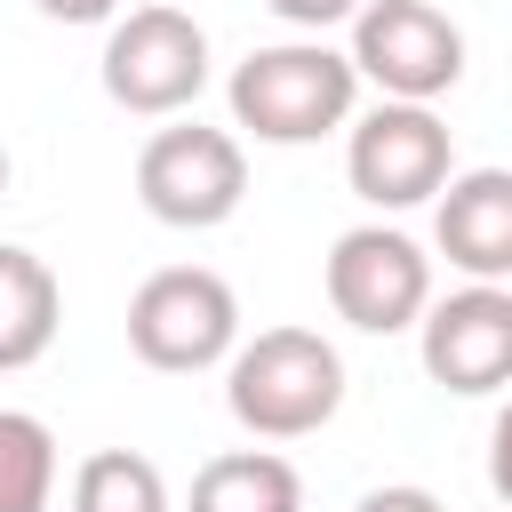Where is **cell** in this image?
Here are the masks:
<instances>
[{"label": "cell", "instance_id": "cell-1", "mask_svg": "<svg viewBox=\"0 0 512 512\" xmlns=\"http://www.w3.org/2000/svg\"><path fill=\"white\" fill-rule=\"evenodd\" d=\"M360 88L368 80H360L352 48H328L320 32H296V40L248 48L224 80V104H232V128H248L256 144H320V136L352 128Z\"/></svg>", "mask_w": 512, "mask_h": 512}, {"label": "cell", "instance_id": "cell-2", "mask_svg": "<svg viewBox=\"0 0 512 512\" xmlns=\"http://www.w3.org/2000/svg\"><path fill=\"white\" fill-rule=\"evenodd\" d=\"M224 408L248 440H312L344 408V352L320 328H256L224 360Z\"/></svg>", "mask_w": 512, "mask_h": 512}, {"label": "cell", "instance_id": "cell-3", "mask_svg": "<svg viewBox=\"0 0 512 512\" xmlns=\"http://www.w3.org/2000/svg\"><path fill=\"white\" fill-rule=\"evenodd\" d=\"M128 352L160 376H200L240 352V296L208 264H160L128 296Z\"/></svg>", "mask_w": 512, "mask_h": 512}, {"label": "cell", "instance_id": "cell-4", "mask_svg": "<svg viewBox=\"0 0 512 512\" xmlns=\"http://www.w3.org/2000/svg\"><path fill=\"white\" fill-rule=\"evenodd\" d=\"M136 200L168 232H216V224H232L240 200H248V152H240V136L232 128H200V120L152 128L144 152H136Z\"/></svg>", "mask_w": 512, "mask_h": 512}, {"label": "cell", "instance_id": "cell-5", "mask_svg": "<svg viewBox=\"0 0 512 512\" xmlns=\"http://www.w3.org/2000/svg\"><path fill=\"white\" fill-rule=\"evenodd\" d=\"M104 96L120 104V112H136V120H176V112H192L200 104V88H208V32H200V16H184V8H128V16H112V32H104Z\"/></svg>", "mask_w": 512, "mask_h": 512}, {"label": "cell", "instance_id": "cell-6", "mask_svg": "<svg viewBox=\"0 0 512 512\" xmlns=\"http://www.w3.org/2000/svg\"><path fill=\"white\" fill-rule=\"evenodd\" d=\"M344 176H352V192H360L368 208H384V216L440 200V184L456 176L448 120H440L432 104H400V96L352 112V128H344Z\"/></svg>", "mask_w": 512, "mask_h": 512}, {"label": "cell", "instance_id": "cell-7", "mask_svg": "<svg viewBox=\"0 0 512 512\" xmlns=\"http://www.w3.org/2000/svg\"><path fill=\"white\" fill-rule=\"evenodd\" d=\"M320 280H328V312L344 328H360V336H400L432 304V256L400 224H352V232H336Z\"/></svg>", "mask_w": 512, "mask_h": 512}, {"label": "cell", "instance_id": "cell-8", "mask_svg": "<svg viewBox=\"0 0 512 512\" xmlns=\"http://www.w3.org/2000/svg\"><path fill=\"white\" fill-rule=\"evenodd\" d=\"M352 64L376 96L432 104L464 80V32L432 0H368L352 16Z\"/></svg>", "mask_w": 512, "mask_h": 512}, {"label": "cell", "instance_id": "cell-9", "mask_svg": "<svg viewBox=\"0 0 512 512\" xmlns=\"http://www.w3.org/2000/svg\"><path fill=\"white\" fill-rule=\"evenodd\" d=\"M416 360L456 400L512 392V280H464L432 296L416 320Z\"/></svg>", "mask_w": 512, "mask_h": 512}, {"label": "cell", "instance_id": "cell-10", "mask_svg": "<svg viewBox=\"0 0 512 512\" xmlns=\"http://www.w3.org/2000/svg\"><path fill=\"white\" fill-rule=\"evenodd\" d=\"M432 248L464 280H512V168H456L432 200Z\"/></svg>", "mask_w": 512, "mask_h": 512}, {"label": "cell", "instance_id": "cell-11", "mask_svg": "<svg viewBox=\"0 0 512 512\" xmlns=\"http://www.w3.org/2000/svg\"><path fill=\"white\" fill-rule=\"evenodd\" d=\"M56 320H64V288H56V272H48L32 248L0 240V376L32 368V360L56 344Z\"/></svg>", "mask_w": 512, "mask_h": 512}, {"label": "cell", "instance_id": "cell-12", "mask_svg": "<svg viewBox=\"0 0 512 512\" xmlns=\"http://www.w3.org/2000/svg\"><path fill=\"white\" fill-rule=\"evenodd\" d=\"M192 512H304V480L280 448H224L192 472Z\"/></svg>", "mask_w": 512, "mask_h": 512}, {"label": "cell", "instance_id": "cell-13", "mask_svg": "<svg viewBox=\"0 0 512 512\" xmlns=\"http://www.w3.org/2000/svg\"><path fill=\"white\" fill-rule=\"evenodd\" d=\"M72 512H168V480L136 448H96L72 472Z\"/></svg>", "mask_w": 512, "mask_h": 512}, {"label": "cell", "instance_id": "cell-14", "mask_svg": "<svg viewBox=\"0 0 512 512\" xmlns=\"http://www.w3.org/2000/svg\"><path fill=\"white\" fill-rule=\"evenodd\" d=\"M56 496V432L32 408H0V512H48Z\"/></svg>", "mask_w": 512, "mask_h": 512}, {"label": "cell", "instance_id": "cell-15", "mask_svg": "<svg viewBox=\"0 0 512 512\" xmlns=\"http://www.w3.org/2000/svg\"><path fill=\"white\" fill-rule=\"evenodd\" d=\"M280 24H296V32H328V24H352L368 0H264Z\"/></svg>", "mask_w": 512, "mask_h": 512}, {"label": "cell", "instance_id": "cell-16", "mask_svg": "<svg viewBox=\"0 0 512 512\" xmlns=\"http://www.w3.org/2000/svg\"><path fill=\"white\" fill-rule=\"evenodd\" d=\"M488 488H496V504L512 512V400H504L496 424H488Z\"/></svg>", "mask_w": 512, "mask_h": 512}, {"label": "cell", "instance_id": "cell-17", "mask_svg": "<svg viewBox=\"0 0 512 512\" xmlns=\"http://www.w3.org/2000/svg\"><path fill=\"white\" fill-rule=\"evenodd\" d=\"M352 512H448L432 488H416V480H392V488H368Z\"/></svg>", "mask_w": 512, "mask_h": 512}, {"label": "cell", "instance_id": "cell-18", "mask_svg": "<svg viewBox=\"0 0 512 512\" xmlns=\"http://www.w3.org/2000/svg\"><path fill=\"white\" fill-rule=\"evenodd\" d=\"M48 24H112L120 16V0H32Z\"/></svg>", "mask_w": 512, "mask_h": 512}, {"label": "cell", "instance_id": "cell-19", "mask_svg": "<svg viewBox=\"0 0 512 512\" xmlns=\"http://www.w3.org/2000/svg\"><path fill=\"white\" fill-rule=\"evenodd\" d=\"M0 192H8V144H0Z\"/></svg>", "mask_w": 512, "mask_h": 512}]
</instances>
